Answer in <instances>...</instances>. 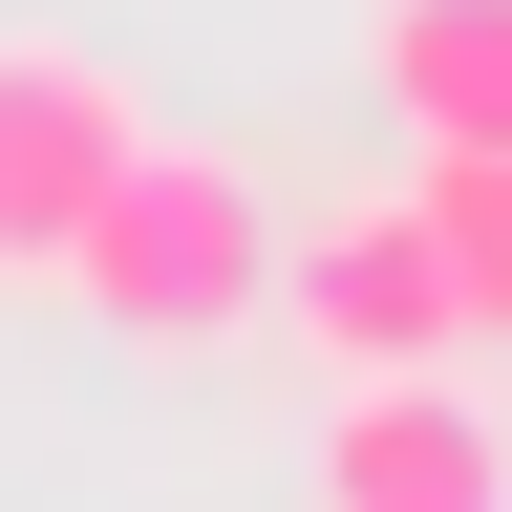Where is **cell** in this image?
<instances>
[{"label": "cell", "instance_id": "6da1fadb", "mask_svg": "<svg viewBox=\"0 0 512 512\" xmlns=\"http://www.w3.org/2000/svg\"><path fill=\"white\" fill-rule=\"evenodd\" d=\"M43 278L86 299V342H128V363H214V342H256L278 192H256V150H214V128H128V171L86 192V235H64Z\"/></svg>", "mask_w": 512, "mask_h": 512}, {"label": "cell", "instance_id": "7a4b0ae2", "mask_svg": "<svg viewBox=\"0 0 512 512\" xmlns=\"http://www.w3.org/2000/svg\"><path fill=\"white\" fill-rule=\"evenodd\" d=\"M320 512H512V406L470 363H363L320 406Z\"/></svg>", "mask_w": 512, "mask_h": 512}, {"label": "cell", "instance_id": "3957f363", "mask_svg": "<svg viewBox=\"0 0 512 512\" xmlns=\"http://www.w3.org/2000/svg\"><path fill=\"white\" fill-rule=\"evenodd\" d=\"M256 320H299L320 363H448L470 320H448V278H427V235H406V192H363V214H299L278 235V278H256Z\"/></svg>", "mask_w": 512, "mask_h": 512}, {"label": "cell", "instance_id": "277c9868", "mask_svg": "<svg viewBox=\"0 0 512 512\" xmlns=\"http://www.w3.org/2000/svg\"><path fill=\"white\" fill-rule=\"evenodd\" d=\"M128 128L150 107H128L86 43H0V278H43V256L86 235V192L128 171Z\"/></svg>", "mask_w": 512, "mask_h": 512}, {"label": "cell", "instance_id": "5b68a950", "mask_svg": "<svg viewBox=\"0 0 512 512\" xmlns=\"http://www.w3.org/2000/svg\"><path fill=\"white\" fill-rule=\"evenodd\" d=\"M363 64L406 107V150H512V0H384Z\"/></svg>", "mask_w": 512, "mask_h": 512}, {"label": "cell", "instance_id": "8992f818", "mask_svg": "<svg viewBox=\"0 0 512 512\" xmlns=\"http://www.w3.org/2000/svg\"><path fill=\"white\" fill-rule=\"evenodd\" d=\"M406 235L470 342H512V150H406Z\"/></svg>", "mask_w": 512, "mask_h": 512}]
</instances>
